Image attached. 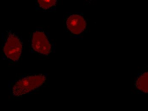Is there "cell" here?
Returning a JSON list of instances; mask_svg holds the SVG:
<instances>
[{"label":"cell","instance_id":"6da1fadb","mask_svg":"<svg viewBox=\"0 0 148 111\" xmlns=\"http://www.w3.org/2000/svg\"><path fill=\"white\" fill-rule=\"evenodd\" d=\"M49 84V77L47 73L25 74L10 80L8 87L11 96L20 98L39 92Z\"/></svg>","mask_w":148,"mask_h":111},{"label":"cell","instance_id":"7a4b0ae2","mask_svg":"<svg viewBox=\"0 0 148 111\" xmlns=\"http://www.w3.org/2000/svg\"><path fill=\"white\" fill-rule=\"evenodd\" d=\"M2 59L12 65L18 64L22 57L23 42L17 33L6 30L2 33Z\"/></svg>","mask_w":148,"mask_h":111},{"label":"cell","instance_id":"3957f363","mask_svg":"<svg viewBox=\"0 0 148 111\" xmlns=\"http://www.w3.org/2000/svg\"><path fill=\"white\" fill-rule=\"evenodd\" d=\"M29 44L31 53L41 58L47 57L56 51L49 33L43 28H37L31 32Z\"/></svg>","mask_w":148,"mask_h":111},{"label":"cell","instance_id":"277c9868","mask_svg":"<svg viewBox=\"0 0 148 111\" xmlns=\"http://www.w3.org/2000/svg\"><path fill=\"white\" fill-rule=\"evenodd\" d=\"M66 31L73 38H79L86 30L87 22L84 16L78 13L68 15L65 20Z\"/></svg>","mask_w":148,"mask_h":111},{"label":"cell","instance_id":"5b68a950","mask_svg":"<svg viewBox=\"0 0 148 111\" xmlns=\"http://www.w3.org/2000/svg\"><path fill=\"white\" fill-rule=\"evenodd\" d=\"M137 73L133 82V89L139 94L148 93V71L147 68L143 67Z\"/></svg>","mask_w":148,"mask_h":111},{"label":"cell","instance_id":"8992f818","mask_svg":"<svg viewBox=\"0 0 148 111\" xmlns=\"http://www.w3.org/2000/svg\"><path fill=\"white\" fill-rule=\"evenodd\" d=\"M37 9L44 12L52 11L56 8L57 0H35Z\"/></svg>","mask_w":148,"mask_h":111},{"label":"cell","instance_id":"52a82bcc","mask_svg":"<svg viewBox=\"0 0 148 111\" xmlns=\"http://www.w3.org/2000/svg\"><path fill=\"white\" fill-rule=\"evenodd\" d=\"M86 1H92V0H86Z\"/></svg>","mask_w":148,"mask_h":111}]
</instances>
